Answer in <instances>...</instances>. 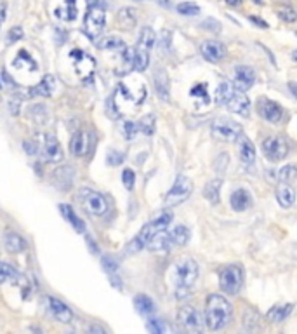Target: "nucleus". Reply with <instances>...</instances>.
Returning a JSON list of instances; mask_svg holds the SVG:
<instances>
[{"instance_id": "39448f33", "label": "nucleus", "mask_w": 297, "mask_h": 334, "mask_svg": "<svg viewBox=\"0 0 297 334\" xmlns=\"http://www.w3.org/2000/svg\"><path fill=\"white\" fill-rule=\"evenodd\" d=\"M78 200L84 205V209L93 216H104L110 209V202L103 193L90 190V188H82L78 192Z\"/></svg>"}, {"instance_id": "9b49d317", "label": "nucleus", "mask_w": 297, "mask_h": 334, "mask_svg": "<svg viewBox=\"0 0 297 334\" xmlns=\"http://www.w3.org/2000/svg\"><path fill=\"white\" fill-rule=\"evenodd\" d=\"M263 152L268 160L280 162L289 155L290 147L283 136H268L263 141Z\"/></svg>"}, {"instance_id": "c756f323", "label": "nucleus", "mask_w": 297, "mask_h": 334, "mask_svg": "<svg viewBox=\"0 0 297 334\" xmlns=\"http://www.w3.org/2000/svg\"><path fill=\"white\" fill-rule=\"evenodd\" d=\"M148 65H150V51L136 47V49H134L132 70H136V72H143V70L148 68Z\"/></svg>"}, {"instance_id": "79ce46f5", "label": "nucleus", "mask_w": 297, "mask_h": 334, "mask_svg": "<svg viewBox=\"0 0 297 334\" xmlns=\"http://www.w3.org/2000/svg\"><path fill=\"white\" fill-rule=\"evenodd\" d=\"M191 98L195 99H202L205 105L211 103V98H209V92H207V84H196V86L191 89Z\"/></svg>"}, {"instance_id": "6ab92c4d", "label": "nucleus", "mask_w": 297, "mask_h": 334, "mask_svg": "<svg viewBox=\"0 0 297 334\" xmlns=\"http://www.w3.org/2000/svg\"><path fill=\"white\" fill-rule=\"evenodd\" d=\"M89 143H90V136L85 131H78L73 134L72 141H70V153L75 157H84L89 152Z\"/></svg>"}, {"instance_id": "49530a36", "label": "nucleus", "mask_w": 297, "mask_h": 334, "mask_svg": "<svg viewBox=\"0 0 297 334\" xmlns=\"http://www.w3.org/2000/svg\"><path fill=\"white\" fill-rule=\"evenodd\" d=\"M122 131H124V136H125V139H129V141H132L134 138H136V134H138V124L136 122H124V126H122Z\"/></svg>"}, {"instance_id": "a878e982", "label": "nucleus", "mask_w": 297, "mask_h": 334, "mask_svg": "<svg viewBox=\"0 0 297 334\" xmlns=\"http://www.w3.org/2000/svg\"><path fill=\"white\" fill-rule=\"evenodd\" d=\"M4 245H6L9 253L17 254V253H23L26 249V240L19 234H16V232H9L4 237Z\"/></svg>"}, {"instance_id": "2f4dec72", "label": "nucleus", "mask_w": 297, "mask_h": 334, "mask_svg": "<svg viewBox=\"0 0 297 334\" xmlns=\"http://www.w3.org/2000/svg\"><path fill=\"white\" fill-rule=\"evenodd\" d=\"M235 92V86L231 82H221L219 86H217L216 89V96H214V99H216L217 105H222L224 107L226 101L230 99V96Z\"/></svg>"}, {"instance_id": "37998d69", "label": "nucleus", "mask_w": 297, "mask_h": 334, "mask_svg": "<svg viewBox=\"0 0 297 334\" xmlns=\"http://www.w3.org/2000/svg\"><path fill=\"white\" fill-rule=\"evenodd\" d=\"M177 12L182 16H196L200 14V7L195 2H181L177 4Z\"/></svg>"}, {"instance_id": "bf43d9fd", "label": "nucleus", "mask_w": 297, "mask_h": 334, "mask_svg": "<svg viewBox=\"0 0 297 334\" xmlns=\"http://www.w3.org/2000/svg\"><path fill=\"white\" fill-rule=\"evenodd\" d=\"M254 2H257V4H261V2H263V0H254Z\"/></svg>"}, {"instance_id": "e433bc0d", "label": "nucleus", "mask_w": 297, "mask_h": 334, "mask_svg": "<svg viewBox=\"0 0 297 334\" xmlns=\"http://www.w3.org/2000/svg\"><path fill=\"white\" fill-rule=\"evenodd\" d=\"M96 46H98V49H113L115 51V49H122L125 44L120 37H104L99 42H96Z\"/></svg>"}, {"instance_id": "a18cd8bd", "label": "nucleus", "mask_w": 297, "mask_h": 334, "mask_svg": "<svg viewBox=\"0 0 297 334\" xmlns=\"http://www.w3.org/2000/svg\"><path fill=\"white\" fill-rule=\"evenodd\" d=\"M146 327H148V331L153 332V334H162V332H165L169 329L164 324V320H160V319H150V320H148V324H146Z\"/></svg>"}, {"instance_id": "f03ea898", "label": "nucleus", "mask_w": 297, "mask_h": 334, "mask_svg": "<svg viewBox=\"0 0 297 334\" xmlns=\"http://www.w3.org/2000/svg\"><path fill=\"white\" fill-rule=\"evenodd\" d=\"M196 279H198V265L191 258H179L170 268V280L176 287L177 298L188 296V291H190V287H193Z\"/></svg>"}, {"instance_id": "412c9836", "label": "nucleus", "mask_w": 297, "mask_h": 334, "mask_svg": "<svg viewBox=\"0 0 297 334\" xmlns=\"http://www.w3.org/2000/svg\"><path fill=\"white\" fill-rule=\"evenodd\" d=\"M230 204L235 211H247L252 205V195L245 188H237L230 197Z\"/></svg>"}, {"instance_id": "052dcab7", "label": "nucleus", "mask_w": 297, "mask_h": 334, "mask_svg": "<svg viewBox=\"0 0 297 334\" xmlns=\"http://www.w3.org/2000/svg\"><path fill=\"white\" fill-rule=\"evenodd\" d=\"M160 2H162V4H165V0H160Z\"/></svg>"}, {"instance_id": "dca6fc26", "label": "nucleus", "mask_w": 297, "mask_h": 334, "mask_svg": "<svg viewBox=\"0 0 297 334\" xmlns=\"http://www.w3.org/2000/svg\"><path fill=\"white\" fill-rule=\"evenodd\" d=\"M200 52H202L203 59L209 61V63H219L226 56V47L224 44L217 40H205L200 46Z\"/></svg>"}, {"instance_id": "72a5a7b5", "label": "nucleus", "mask_w": 297, "mask_h": 334, "mask_svg": "<svg viewBox=\"0 0 297 334\" xmlns=\"http://www.w3.org/2000/svg\"><path fill=\"white\" fill-rule=\"evenodd\" d=\"M56 16L61 17L64 21H73L77 17V6L75 0H66L63 7L56 9Z\"/></svg>"}, {"instance_id": "58836bf2", "label": "nucleus", "mask_w": 297, "mask_h": 334, "mask_svg": "<svg viewBox=\"0 0 297 334\" xmlns=\"http://www.w3.org/2000/svg\"><path fill=\"white\" fill-rule=\"evenodd\" d=\"M16 277H17V272L14 266L9 265V263L0 261V284L9 282V280L16 279Z\"/></svg>"}, {"instance_id": "864d4df0", "label": "nucleus", "mask_w": 297, "mask_h": 334, "mask_svg": "<svg viewBox=\"0 0 297 334\" xmlns=\"http://www.w3.org/2000/svg\"><path fill=\"white\" fill-rule=\"evenodd\" d=\"M19 107H21V98H12L9 101V110H11L12 115H17V112H19Z\"/></svg>"}, {"instance_id": "a19ab883", "label": "nucleus", "mask_w": 297, "mask_h": 334, "mask_svg": "<svg viewBox=\"0 0 297 334\" xmlns=\"http://www.w3.org/2000/svg\"><path fill=\"white\" fill-rule=\"evenodd\" d=\"M278 176H280V181H282V183L292 184V183L295 181V178H297V171H295L294 165L289 164V165L282 167L280 173H278Z\"/></svg>"}, {"instance_id": "c9c22d12", "label": "nucleus", "mask_w": 297, "mask_h": 334, "mask_svg": "<svg viewBox=\"0 0 297 334\" xmlns=\"http://www.w3.org/2000/svg\"><path fill=\"white\" fill-rule=\"evenodd\" d=\"M155 126H156V117L150 113V115H145L138 122V131H141L145 136H151L155 133Z\"/></svg>"}, {"instance_id": "2eb2a0df", "label": "nucleus", "mask_w": 297, "mask_h": 334, "mask_svg": "<svg viewBox=\"0 0 297 334\" xmlns=\"http://www.w3.org/2000/svg\"><path fill=\"white\" fill-rule=\"evenodd\" d=\"M256 82V72L252 67H247V65H242V67H237L235 70V80L231 82L235 86V89L245 92L254 86Z\"/></svg>"}, {"instance_id": "09e8293b", "label": "nucleus", "mask_w": 297, "mask_h": 334, "mask_svg": "<svg viewBox=\"0 0 297 334\" xmlns=\"http://www.w3.org/2000/svg\"><path fill=\"white\" fill-rule=\"evenodd\" d=\"M101 265H103L104 270L108 272V274H113V272L119 270V263H117L115 258H111V256H103Z\"/></svg>"}, {"instance_id": "13d9d810", "label": "nucleus", "mask_w": 297, "mask_h": 334, "mask_svg": "<svg viewBox=\"0 0 297 334\" xmlns=\"http://www.w3.org/2000/svg\"><path fill=\"white\" fill-rule=\"evenodd\" d=\"M240 2H242V0H226V4H228V6H238Z\"/></svg>"}, {"instance_id": "6e6d98bb", "label": "nucleus", "mask_w": 297, "mask_h": 334, "mask_svg": "<svg viewBox=\"0 0 297 334\" xmlns=\"http://www.w3.org/2000/svg\"><path fill=\"white\" fill-rule=\"evenodd\" d=\"M250 21H252V23H256V25H259L261 28H268V23H266V21H263V19H259V17L250 16Z\"/></svg>"}, {"instance_id": "f257e3e1", "label": "nucleus", "mask_w": 297, "mask_h": 334, "mask_svg": "<svg viewBox=\"0 0 297 334\" xmlns=\"http://www.w3.org/2000/svg\"><path fill=\"white\" fill-rule=\"evenodd\" d=\"M233 319V305L221 294H211L205 303L203 322L211 331H221Z\"/></svg>"}, {"instance_id": "ea45409f", "label": "nucleus", "mask_w": 297, "mask_h": 334, "mask_svg": "<svg viewBox=\"0 0 297 334\" xmlns=\"http://www.w3.org/2000/svg\"><path fill=\"white\" fill-rule=\"evenodd\" d=\"M68 167H70V165H63V167H59V169L54 173V181H56V179H63V181H61V183L58 184V186L61 188V190H68V188L72 186L73 176H68V178H66V176H64V173H66V171H68Z\"/></svg>"}, {"instance_id": "423d86ee", "label": "nucleus", "mask_w": 297, "mask_h": 334, "mask_svg": "<svg viewBox=\"0 0 297 334\" xmlns=\"http://www.w3.org/2000/svg\"><path fill=\"white\" fill-rule=\"evenodd\" d=\"M242 284H243V268L237 265V263L224 266L219 272L221 291L226 293L228 296H235V294H238Z\"/></svg>"}, {"instance_id": "f3484780", "label": "nucleus", "mask_w": 297, "mask_h": 334, "mask_svg": "<svg viewBox=\"0 0 297 334\" xmlns=\"http://www.w3.org/2000/svg\"><path fill=\"white\" fill-rule=\"evenodd\" d=\"M224 107L228 108L230 112H235V113H238V115L247 117L248 112H250V99L245 96V92L235 89V92L230 96V99L226 101Z\"/></svg>"}, {"instance_id": "ddd939ff", "label": "nucleus", "mask_w": 297, "mask_h": 334, "mask_svg": "<svg viewBox=\"0 0 297 334\" xmlns=\"http://www.w3.org/2000/svg\"><path fill=\"white\" fill-rule=\"evenodd\" d=\"M257 112H259V115L263 117L266 122H271V124H278L283 117V108L280 105H278L277 101L266 99V98L259 99V103H257Z\"/></svg>"}, {"instance_id": "4d7b16f0", "label": "nucleus", "mask_w": 297, "mask_h": 334, "mask_svg": "<svg viewBox=\"0 0 297 334\" xmlns=\"http://www.w3.org/2000/svg\"><path fill=\"white\" fill-rule=\"evenodd\" d=\"M6 6H4V4H0V26H2V23L4 21H6Z\"/></svg>"}, {"instance_id": "5fc2aeb1", "label": "nucleus", "mask_w": 297, "mask_h": 334, "mask_svg": "<svg viewBox=\"0 0 297 334\" xmlns=\"http://www.w3.org/2000/svg\"><path fill=\"white\" fill-rule=\"evenodd\" d=\"M2 80L6 82V86H9V87H14V80H12L11 75H9V73L6 72V70H4V72H2Z\"/></svg>"}, {"instance_id": "c85d7f7f", "label": "nucleus", "mask_w": 297, "mask_h": 334, "mask_svg": "<svg viewBox=\"0 0 297 334\" xmlns=\"http://www.w3.org/2000/svg\"><path fill=\"white\" fill-rule=\"evenodd\" d=\"M191 232L185 225H177L172 232H169V239L174 245H186L190 242Z\"/></svg>"}, {"instance_id": "4c0bfd02", "label": "nucleus", "mask_w": 297, "mask_h": 334, "mask_svg": "<svg viewBox=\"0 0 297 334\" xmlns=\"http://www.w3.org/2000/svg\"><path fill=\"white\" fill-rule=\"evenodd\" d=\"M26 65H28V68L33 70V72L37 70V63L33 61L32 56H30L26 51H19V52H17V58L14 59V67H17V68H25Z\"/></svg>"}, {"instance_id": "4468645a", "label": "nucleus", "mask_w": 297, "mask_h": 334, "mask_svg": "<svg viewBox=\"0 0 297 334\" xmlns=\"http://www.w3.org/2000/svg\"><path fill=\"white\" fill-rule=\"evenodd\" d=\"M45 303H47V310L51 311V315L54 317L58 322H63V324H70L73 320V311L70 310V306L66 303H63L58 298H45Z\"/></svg>"}, {"instance_id": "aec40b11", "label": "nucleus", "mask_w": 297, "mask_h": 334, "mask_svg": "<svg viewBox=\"0 0 297 334\" xmlns=\"http://www.w3.org/2000/svg\"><path fill=\"white\" fill-rule=\"evenodd\" d=\"M153 82H155V91L158 98L164 101H169L170 98V86H169V75L164 68H156L153 73Z\"/></svg>"}, {"instance_id": "1a4fd4ad", "label": "nucleus", "mask_w": 297, "mask_h": 334, "mask_svg": "<svg viewBox=\"0 0 297 334\" xmlns=\"http://www.w3.org/2000/svg\"><path fill=\"white\" fill-rule=\"evenodd\" d=\"M212 136L219 141H235L242 134V126L231 118H216L212 122Z\"/></svg>"}, {"instance_id": "603ef678", "label": "nucleus", "mask_w": 297, "mask_h": 334, "mask_svg": "<svg viewBox=\"0 0 297 334\" xmlns=\"http://www.w3.org/2000/svg\"><path fill=\"white\" fill-rule=\"evenodd\" d=\"M205 26H211V28H207L209 32H216V33H219L221 32V25H219V21H216V19H207V21H203L202 23V28H205Z\"/></svg>"}, {"instance_id": "20e7f679", "label": "nucleus", "mask_w": 297, "mask_h": 334, "mask_svg": "<svg viewBox=\"0 0 297 334\" xmlns=\"http://www.w3.org/2000/svg\"><path fill=\"white\" fill-rule=\"evenodd\" d=\"M87 14L84 19V32L90 40H98L106 25V2L104 0H87Z\"/></svg>"}, {"instance_id": "4be33fe9", "label": "nucleus", "mask_w": 297, "mask_h": 334, "mask_svg": "<svg viewBox=\"0 0 297 334\" xmlns=\"http://www.w3.org/2000/svg\"><path fill=\"white\" fill-rule=\"evenodd\" d=\"M54 87H56V78L52 75H45L40 82L37 84V86L28 91V94L32 96V98H37V96L49 98L52 92H54Z\"/></svg>"}, {"instance_id": "bb28decb", "label": "nucleus", "mask_w": 297, "mask_h": 334, "mask_svg": "<svg viewBox=\"0 0 297 334\" xmlns=\"http://www.w3.org/2000/svg\"><path fill=\"white\" fill-rule=\"evenodd\" d=\"M134 308H136L139 315L148 317V315H151L155 311V301L148 294H136V298H134Z\"/></svg>"}, {"instance_id": "0eeeda50", "label": "nucleus", "mask_w": 297, "mask_h": 334, "mask_svg": "<svg viewBox=\"0 0 297 334\" xmlns=\"http://www.w3.org/2000/svg\"><path fill=\"white\" fill-rule=\"evenodd\" d=\"M70 59L73 63L77 77L80 78L84 84H89L93 80L94 73H96V59L90 54H87L82 49H73L70 52Z\"/></svg>"}, {"instance_id": "7c9ffc66", "label": "nucleus", "mask_w": 297, "mask_h": 334, "mask_svg": "<svg viewBox=\"0 0 297 334\" xmlns=\"http://www.w3.org/2000/svg\"><path fill=\"white\" fill-rule=\"evenodd\" d=\"M117 19H119V23H120V26H122L124 30L132 28V26L136 25V21H138L136 11H134V9H130V7L120 9L119 14H117Z\"/></svg>"}, {"instance_id": "5701e85b", "label": "nucleus", "mask_w": 297, "mask_h": 334, "mask_svg": "<svg viewBox=\"0 0 297 334\" xmlns=\"http://www.w3.org/2000/svg\"><path fill=\"white\" fill-rule=\"evenodd\" d=\"M59 213L63 214V218L66 219L70 225H72L73 230L78 232V234H84V232H85V223L82 221L80 218H78V214L75 213V209H73L72 205L61 204V205H59Z\"/></svg>"}, {"instance_id": "473e14b6", "label": "nucleus", "mask_w": 297, "mask_h": 334, "mask_svg": "<svg viewBox=\"0 0 297 334\" xmlns=\"http://www.w3.org/2000/svg\"><path fill=\"white\" fill-rule=\"evenodd\" d=\"M138 42H139V47H141V49L150 51L156 42V33L153 32L150 26H145V28L139 32V40Z\"/></svg>"}, {"instance_id": "f704fd0d", "label": "nucleus", "mask_w": 297, "mask_h": 334, "mask_svg": "<svg viewBox=\"0 0 297 334\" xmlns=\"http://www.w3.org/2000/svg\"><path fill=\"white\" fill-rule=\"evenodd\" d=\"M221 179H212V181L207 183V186H205L203 190V195L205 199L209 202H212V204H217L219 202V190H221Z\"/></svg>"}, {"instance_id": "8fccbe9b", "label": "nucleus", "mask_w": 297, "mask_h": 334, "mask_svg": "<svg viewBox=\"0 0 297 334\" xmlns=\"http://www.w3.org/2000/svg\"><path fill=\"white\" fill-rule=\"evenodd\" d=\"M278 16H280L283 21H287V23H294V21L297 19L295 11H294V9H290V7L280 9V11H278Z\"/></svg>"}, {"instance_id": "f8f14e48", "label": "nucleus", "mask_w": 297, "mask_h": 334, "mask_svg": "<svg viewBox=\"0 0 297 334\" xmlns=\"http://www.w3.org/2000/svg\"><path fill=\"white\" fill-rule=\"evenodd\" d=\"M38 152L42 153V159L45 162H51V164H56V162L63 160V150H61V144L56 139L54 134H45L43 136V141L38 147Z\"/></svg>"}, {"instance_id": "de8ad7c7", "label": "nucleus", "mask_w": 297, "mask_h": 334, "mask_svg": "<svg viewBox=\"0 0 297 334\" xmlns=\"http://www.w3.org/2000/svg\"><path fill=\"white\" fill-rule=\"evenodd\" d=\"M122 181H124V186L127 190H134V184H136V173L132 169H125L124 174H122Z\"/></svg>"}, {"instance_id": "393cba45", "label": "nucleus", "mask_w": 297, "mask_h": 334, "mask_svg": "<svg viewBox=\"0 0 297 334\" xmlns=\"http://www.w3.org/2000/svg\"><path fill=\"white\" fill-rule=\"evenodd\" d=\"M292 310H294V305H292V303H285V305H275L273 308L268 311L266 319H268L269 322H273V324H280L292 314Z\"/></svg>"}, {"instance_id": "680f3d73", "label": "nucleus", "mask_w": 297, "mask_h": 334, "mask_svg": "<svg viewBox=\"0 0 297 334\" xmlns=\"http://www.w3.org/2000/svg\"><path fill=\"white\" fill-rule=\"evenodd\" d=\"M0 89H2V82H0Z\"/></svg>"}, {"instance_id": "c03bdc74", "label": "nucleus", "mask_w": 297, "mask_h": 334, "mask_svg": "<svg viewBox=\"0 0 297 334\" xmlns=\"http://www.w3.org/2000/svg\"><path fill=\"white\" fill-rule=\"evenodd\" d=\"M125 160V155L122 152H117V150H110L106 153V164L110 167H117L120 164H124Z\"/></svg>"}, {"instance_id": "e2e57ef3", "label": "nucleus", "mask_w": 297, "mask_h": 334, "mask_svg": "<svg viewBox=\"0 0 297 334\" xmlns=\"http://www.w3.org/2000/svg\"><path fill=\"white\" fill-rule=\"evenodd\" d=\"M139 2H141V0H139Z\"/></svg>"}, {"instance_id": "7ed1b4c3", "label": "nucleus", "mask_w": 297, "mask_h": 334, "mask_svg": "<svg viewBox=\"0 0 297 334\" xmlns=\"http://www.w3.org/2000/svg\"><path fill=\"white\" fill-rule=\"evenodd\" d=\"M172 219H174V214L170 213V211H164V213H160L156 218H153L150 223H146V225L141 228V232L136 235V239L127 245V253H138V251L145 249L146 244L150 242L158 232L167 230L170 226V223H172Z\"/></svg>"}, {"instance_id": "3c124183", "label": "nucleus", "mask_w": 297, "mask_h": 334, "mask_svg": "<svg viewBox=\"0 0 297 334\" xmlns=\"http://www.w3.org/2000/svg\"><path fill=\"white\" fill-rule=\"evenodd\" d=\"M19 38H23V30H21V26H12L7 33V42L14 44V42L19 40Z\"/></svg>"}, {"instance_id": "6e6552de", "label": "nucleus", "mask_w": 297, "mask_h": 334, "mask_svg": "<svg viewBox=\"0 0 297 334\" xmlns=\"http://www.w3.org/2000/svg\"><path fill=\"white\" fill-rule=\"evenodd\" d=\"M191 193H193V183L186 176L179 174L174 184L170 186V190L167 192V195H165V205L167 207H176V205L190 199Z\"/></svg>"}, {"instance_id": "b1692460", "label": "nucleus", "mask_w": 297, "mask_h": 334, "mask_svg": "<svg viewBox=\"0 0 297 334\" xmlns=\"http://www.w3.org/2000/svg\"><path fill=\"white\" fill-rule=\"evenodd\" d=\"M277 200L278 204L282 205L283 209H290L295 202V192L290 184L287 183H280L277 188Z\"/></svg>"}, {"instance_id": "9d476101", "label": "nucleus", "mask_w": 297, "mask_h": 334, "mask_svg": "<svg viewBox=\"0 0 297 334\" xmlns=\"http://www.w3.org/2000/svg\"><path fill=\"white\" fill-rule=\"evenodd\" d=\"M177 324L188 332L198 334L203 329V317L195 306L186 305V306H181L177 311Z\"/></svg>"}, {"instance_id": "cd10ccee", "label": "nucleus", "mask_w": 297, "mask_h": 334, "mask_svg": "<svg viewBox=\"0 0 297 334\" xmlns=\"http://www.w3.org/2000/svg\"><path fill=\"white\" fill-rule=\"evenodd\" d=\"M170 245H172V242H170V239H169V234L167 232H158L153 239L150 240V242L146 244V247L153 251V253H156V251H167Z\"/></svg>"}, {"instance_id": "a211bd4d", "label": "nucleus", "mask_w": 297, "mask_h": 334, "mask_svg": "<svg viewBox=\"0 0 297 334\" xmlns=\"http://www.w3.org/2000/svg\"><path fill=\"white\" fill-rule=\"evenodd\" d=\"M237 148H238V157L243 164H252L256 160V147L245 134H240L237 139Z\"/></svg>"}]
</instances>
